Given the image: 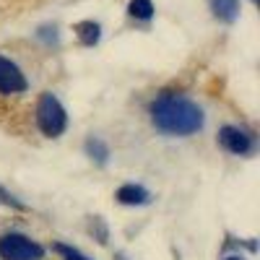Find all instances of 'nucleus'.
<instances>
[{"label": "nucleus", "instance_id": "5", "mask_svg": "<svg viewBox=\"0 0 260 260\" xmlns=\"http://www.w3.org/2000/svg\"><path fill=\"white\" fill-rule=\"evenodd\" d=\"M26 89H29V81L21 73V68L13 60L0 55V94H6V96L8 94H24Z\"/></svg>", "mask_w": 260, "mask_h": 260}, {"label": "nucleus", "instance_id": "3", "mask_svg": "<svg viewBox=\"0 0 260 260\" xmlns=\"http://www.w3.org/2000/svg\"><path fill=\"white\" fill-rule=\"evenodd\" d=\"M0 260H45V247L21 232H6L0 234Z\"/></svg>", "mask_w": 260, "mask_h": 260}, {"label": "nucleus", "instance_id": "14", "mask_svg": "<svg viewBox=\"0 0 260 260\" xmlns=\"http://www.w3.org/2000/svg\"><path fill=\"white\" fill-rule=\"evenodd\" d=\"M224 260H245L242 255H232V257H224Z\"/></svg>", "mask_w": 260, "mask_h": 260}, {"label": "nucleus", "instance_id": "12", "mask_svg": "<svg viewBox=\"0 0 260 260\" xmlns=\"http://www.w3.org/2000/svg\"><path fill=\"white\" fill-rule=\"evenodd\" d=\"M91 234L96 237L99 245H104L107 240H110V229H107V224H104L102 216H94V219H91Z\"/></svg>", "mask_w": 260, "mask_h": 260}, {"label": "nucleus", "instance_id": "7", "mask_svg": "<svg viewBox=\"0 0 260 260\" xmlns=\"http://www.w3.org/2000/svg\"><path fill=\"white\" fill-rule=\"evenodd\" d=\"M211 13L224 21V24H234L237 16H240V0H208Z\"/></svg>", "mask_w": 260, "mask_h": 260}, {"label": "nucleus", "instance_id": "1", "mask_svg": "<svg viewBox=\"0 0 260 260\" xmlns=\"http://www.w3.org/2000/svg\"><path fill=\"white\" fill-rule=\"evenodd\" d=\"M151 122L164 136H192L203 130L206 115L198 102H192L182 94H159L148 107Z\"/></svg>", "mask_w": 260, "mask_h": 260}, {"label": "nucleus", "instance_id": "15", "mask_svg": "<svg viewBox=\"0 0 260 260\" xmlns=\"http://www.w3.org/2000/svg\"><path fill=\"white\" fill-rule=\"evenodd\" d=\"M115 260H127V257H125L122 252H115Z\"/></svg>", "mask_w": 260, "mask_h": 260}, {"label": "nucleus", "instance_id": "4", "mask_svg": "<svg viewBox=\"0 0 260 260\" xmlns=\"http://www.w3.org/2000/svg\"><path fill=\"white\" fill-rule=\"evenodd\" d=\"M219 146L224 151L234 156H247L255 151V138L252 133H247L245 127H237V125H224L219 130Z\"/></svg>", "mask_w": 260, "mask_h": 260}, {"label": "nucleus", "instance_id": "11", "mask_svg": "<svg viewBox=\"0 0 260 260\" xmlns=\"http://www.w3.org/2000/svg\"><path fill=\"white\" fill-rule=\"evenodd\" d=\"M52 250H55L62 260H91V257H86L78 247H71V245H65V242H55Z\"/></svg>", "mask_w": 260, "mask_h": 260}, {"label": "nucleus", "instance_id": "9", "mask_svg": "<svg viewBox=\"0 0 260 260\" xmlns=\"http://www.w3.org/2000/svg\"><path fill=\"white\" fill-rule=\"evenodd\" d=\"M83 151H86V156H89L94 164H99V167H104L107 161H110V146H107L102 138H86V143H83Z\"/></svg>", "mask_w": 260, "mask_h": 260}, {"label": "nucleus", "instance_id": "6", "mask_svg": "<svg viewBox=\"0 0 260 260\" xmlns=\"http://www.w3.org/2000/svg\"><path fill=\"white\" fill-rule=\"evenodd\" d=\"M115 201L122 203V206H148L151 203V192L143 187V185H136V182H125L115 190Z\"/></svg>", "mask_w": 260, "mask_h": 260}, {"label": "nucleus", "instance_id": "8", "mask_svg": "<svg viewBox=\"0 0 260 260\" xmlns=\"http://www.w3.org/2000/svg\"><path fill=\"white\" fill-rule=\"evenodd\" d=\"M76 37L83 47H94L99 45V39H102V26L96 24V21H78V24L73 26Z\"/></svg>", "mask_w": 260, "mask_h": 260}, {"label": "nucleus", "instance_id": "2", "mask_svg": "<svg viewBox=\"0 0 260 260\" xmlns=\"http://www.w3.org/2000/svg\"><path fill=\"white\" fill-rule=\"evenodd\" d=\"M37 127L45 138H60L68 127V112H65L62 102L52 94V91H45L39 94L37 99Z\"/></svg>", "mask_w": 260, "mask_h": 260}, {"label": "nucleus", "instance_id": "13", "mask_svg": "<svg viewBox=\"0 0 260 260\" xmlns=\"http://www.w3.org/2000/svg\"><path fill=\"white\" fill-rule=\"evenodd\" d=\"M0 206H8V208H16V211H24V208H26L24 203H21V201L16 198V195H13V192H8L3 185H0Z\"/></svg>", "mask_w": 260, "mask_h": 260}, {"label": "nucleus", "instance_id": "10", "mask_svg": "<svg viewBox=\"0 0 260 260\" xmlns=\"http://www.w3.org/2000/svg\"><path fill=\"white\" fill-rule=\"evenodd\" d=\"M127 13L133 18L148 21L151 16H154V3H151V0H130V3H127Z\"/></svg>", "mask_w": 260, "mask_h": 260}]
</instances>
